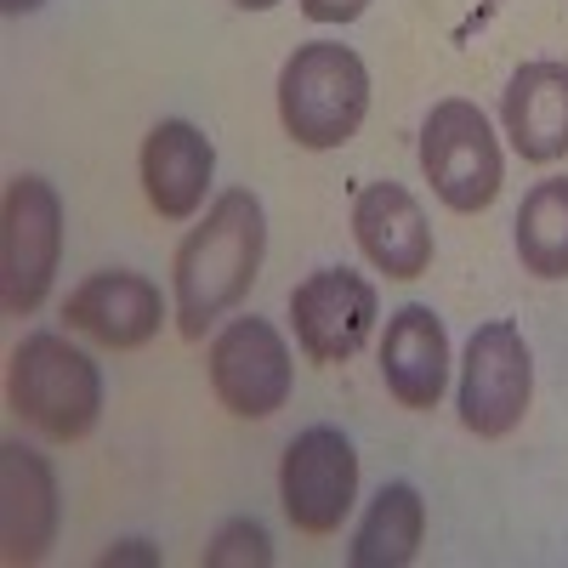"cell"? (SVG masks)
<instances>
[{"label": "cell", "instance_id": "cell-10", "mask_svg": "<svg viewBox=\"0 0 568 568\" xmlns=\"http://www.w3.org/2000/svg\"><path fill=\"white\" fill-rule=\"evenodd\" d=\"M63 318H69V329H80L85 342H98L109 353H136L160 336L165 296L154 278L109 267V273H91L74 284L63 302Z\"/></svg>", "mask_w": 568, "mask_h": 568}, {"label": "cell", "instance_id": "cell-8", "mask_svg": "<svg viewBox=\"0 0 568 568\" xmlns=\"http://www.w3.org/2000/svg\"><path fill=\"white\" fill-rule=\"evenodd\" d=\"M375 318H382V296L375 284L353 267H318L291 291V324H296V347L307 364H347L364 342Z\"/></svg>", "mask_w": 568, "mask_h": 568}, {"label": "cell", "instance_id": "cell-21", "mask_svg": "<svg viewBox=\"0 0 568 568\" xmlns=\"http://www.w3.org/2000/svg\"><path fill=\"white\" fill-rule=\"evenodd\" d=\"M45 7V0H0V12H7V18H23V12H40Z\"/></svg>", "mask_w": 568, "mask_h": 568}, {"label": "cell", "instance_id": "cell-19", "mask_svg": "<svg viewBox=\"0 0 568 568\" xmlns=\"http://www.w3.org/2000/svg\"><path fill=\"white\" fill-rule=\"evenodd\" d=\"M296 7H302V18H313V23H353V18H364L369 0H296Z\"/></svg>", "mask_w": 568, "mask_h": 568}, {"label": "cell", "instance_id": "cell-22", "mask_svg": "<svg viewBox=\"0 0 568 568\" xmlns=\"http://www.w3.org/2000/svg\"><path fill=\"white\" fill-rule=\"evenodd\" d=\"M233 7H245V12H273L278 0H233Z\"/></svg>", "mask_w": 568, "mask_h": 568}, {"label": "cell", "instance_id": "cell-5", "mask_svg": "<svg viewBox=\"0 0 568 568\" xmlns=\"http://www.w3.org/2000/svg\"><path fill=\"white\" fill-rule=\"evenodd\" d=\"M63 256V200L45 176H12L0 200V302L29 318L58 278Z\"/></svg>", "mask_w": 568, "mask_h": 568}, {"label": "cell", "instance_id": "cell-2", "mask_svg": "<svg viewBox=\"0 0 568 568\" xmlns=\"http://www.w3.org/2000/svg\"><path fill=\"white\" fill-rule=\"evenodd\" d=\"M369 114V69L342 40H307L278 69V125L307 154L342 149Z\"/></svg>", "mask_w": 568, "mask_h": 568}, {"label": "cell", "instance_id": "cell-18", "mask_svg": "<svg viewBox=\"0 0 568 568\" xmlns=\"http://www.w3.org/2000/svg\"><path fill=\"white\" fill-rule=\"evenodd\" d=\"M205 562L211 568H222V562H256V568H267L273 562V540H267V529L256 524V517H233V524L205 546Z\"/></svg>", "mask_w": 568, "mask_h": 568}, {"label": "cell", "instance_id": "cell-13", "mask_svg": "<svg viewBox=\"0 0 568 568\" xmlns=\"http://www.w3.org/2000/svg\"><path fill=\"white\" fill-rule=\"evenodd\" d=\"M142 194L160 222H187L205 205V187L216 171V149L200 125L187 120H160L142 136Z\"/></svg>", "mask_w": 568, "mask_h": 568}, {"label": "cell", "instance_id": "cell-14", "mask_svg": "<svg viewBox=\"0 0 568 568\" xmlns=\"http://www.w3.org/2000/svg\"><path fill=\"white\" fill-rule=\"evenodd\" d=\"M382 382L398 398V409H438L444 387H449V336H444V318L433 307H398L387 318V336H382Z\"/></svg>", "mask_w": 568, "mask_h": 568}, {"label": "cell", "instance_id": "cell-15", "mask_svg": "<svg viewBox=\"0 0 568 568\" xmlns=\"http://www.w3.org/2000/svg\"><path fill=\"white\" fill-rule=\"evenodd\" d=\"M500 120L511 149L529 165H551L568 154V63H524L511 74Z\"/></svg>", "mask_w": 568, "mask_h": 568}, {"label": "cell", "instance_id": "cell-11", "mask_svg": "<svg viewBox=\"0 0 568 568\" xmlns=\"http://www.w3.org/2000/svg\"><path fill=\"white\" fill-rule=\"evenodd\" d=\"M63 524V495L58 471L29 444H0V557L12 568L40 562L58 546Z\"/></svg>", "mask_w": 568, "mask_h": 568}, {"label": "cell", "instance_id": "cell-3", "mask_svg": "<svg viewBox=\"0 0 568 568\" xmlns=\"http://www.w3.org/2000/svg\"><path fill=\"white\" fill-rule=\"evenodd\" d=\"M7 404L12 415H23L40 438L52 444H80L103 415V375L91 364V353H80L69 336H23L12 347V369H7Z\"/></svg>", "mask_w": 568, "mask_h": 568}, {"label": "cell", "instance_id": "cell-1", "mask_svg": "<svg viewBox=\"0 0 568 568\" xmlns=\"http://www.w3.org/2000/svg\"><path fill=\"white\" fill-rule=\"evenodd\" d=\"M267 256V216L251 187H227L205 211V222L176 245L171 291H176V329L187 342H205V329L233 313L262 273Z\"/></svg>", "mask_w": 568, "mask_h": 568}, {"label": "cell", "instance_id": "cell-9", "mask_svg": "<svg viewBox=\"0 0 568 568\" xmlns=\"http://www.w3.org/2000/svg\"><path fill=\"white\" fill-rule=\"evenodd\" d=\"M211 393L227 415L240 420H267L291 398V347L267 318H233L222 336L211 342Z\"/></svg>", "mask_w": 568, "mask_h": 568}, {"label": "cell", "instance_id": "cell-7", "mask_svg": "<svg viewBox=\"0 0 568 568\" xmlns=\"http://www.w3.org/2000/svg\"><path fill=\"white\" fill-rule=\"evenodd\" d=\"M278 500L291 529L307 540H324L347 524L358 500V455L342 426H307L302 438H291L278 460Z\"/></svg>", "mask_w": 568, "mask_h": 568}, {"label": "cell", "instance_id": "cell-17", "mask_svg": "<svg viewBox=\"0 0 568 568\" xmlns=\"http://www.w3.org/2000/svg\"><path fill=\"white\" fill-rule=\"evenodd\" d=\"M517 262L535 278H568V176L535 182L517 205Z\"/></svg>", "mask_w": 568, "mask_h": 568}, {"label": "cell", "instance_id": "cell-6", "mask_svg": "<svg viewBox=\"0 0 568 568\" xmlns=\"http://www.w3.org/2000/svg\"><path fill=\"white\" fill-rule=\"evenodd\" d=\"M529 398H535V358H529V342L524 329L495 318V324H478L466 342V358H460V426L471 438H506L517 433V420L529 415Z\"/></svg>", "mask_w": 568, "mask_h": 568}, {"label": "cell", "instance_id": "cell-20", "mask_svg": "<svg viewBox=\"0 0 568 568\" xmlns=\"http://www.w3.org/2000/svg\"><path fill=\"white\" fill-rule=\"evenodd\" d=\"M103 562L114 568V562H160V551L149 546V540H120L114 551H103Z\"/></svg>", "mask_w": 568, "mask_h": 568}, {"label": "cell", "instance_id": "cell-16", "mask_svg": "<svg viewBox=\"0 0 568 568\" xmlns=\"http://www.w3.org/2000/svg\"><path fill=\"white\" fill-rule=\"evenodd\" d=\"M420 540H426V500L415 484H387L382 495L369 500L364 524L347 546L353 568H404L420 557Z\"/></svg>", "mask_w": 568, "mask_h": 568}, {"label": "cell", "instance_id": "cell-4", "mask_svg": "<svg viewBox=\"0 0 568 568\" xmlns=\"http://www.w3.org/2000/svg\"><path fill=\"white\" fill-rule=\"evenodd\" d=\"M420 176L460 216H478L495 205L500 182H506V160L478 103H466V98L433 103V114L420 125Z\"/></svg>", "mask_w": 568, "mask_h": 568}, {"label": "cell", "instance_id": "cell-12", "mask_svg": "<svg viewBox=\"0 0 568 568\" xmlns=\"http://www.w3.org/2000/svg\"><path fill=\"white\" fill-rule=\"evenodd\" d=\"M353 240L387 278H420L433 267V222L404 182H364L353 194Z\"/></svg>", "mask_w": 568, "mask_h": 568}]
</instances>
